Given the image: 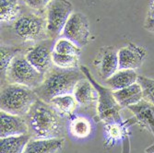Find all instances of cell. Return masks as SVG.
Here are the masks:
<instances>
[{"instance_id": "obj_28", "label": "cell", "mask_w": 154, "mask_h": 153, "mask_svg": "<svg viewBox=\"0 0 154 153\" xmlns=\"http://www.w3.org/2000/svg\"><path fill=\"white\" fill-rule=\"evenodd\" d=\"M148 17L154 18V0H151L149 6V11H148Z\"/></svg>"}, {"instance_id": "obj_16", "label": "cell", "mask_w": 154, "mask_h": 153, "mask_svg": "<svg viewBox=\"0 0 154 153\" xmlns=\"http://www.w3.org/2000/svg\"><path fill=\"white\" fill-rule=\"evenodd\" d=\"M114 96L122 109L128 108L143 100L142 89L137 82L125 89L114 91Z\"/></svg>"}, {"instance_id": "obj_17", "label": "cell", "mask_w": 154, "mask_h": 153, "mask_svg": "<svg viewBox=\"0 0 154 153\" xmlns=\"http://www.w3.org/2000/svg\"><path fill=\"white\" fill-rule=\"evenodd\" d=\"M138 75L132 69H118L109 78L105 80L107 87L114 91L127 88L137 81Z\"/></svg>"}, {"instance_id": "obj_10", "label": "cell", "mask_w": 154, "mask_h": 153, "mask_svg": "<svg viewBox=\"0 0 154 153\" xmlns=\"http://www.w3.org/2000/svg\"><path fill=\"white\" fill-rule=\"evenodd\" d=\"M146 57V50L134 44H128L118 50L119 69H137Z\"/></svg>"}, {"instance_id": "obj_23", "label": "cell", "mask_w": 154, "mask_h": 153, "mask_svg": "<svg viewBox=\"0 0 154 153\" xmlns=\"http://www.w3.org/2000/svg\"><path fill=\"white\" fill-rule=\"evenodd\" d=\"M52 59L54 66L63 69H70V68H78L79 60V57L69 54H57L54 51L52 54Z\"/></svg>"}, {"instance_id": "obj_12", "label": "cell", "mask_w": 154, "mask_h": 153, "mask_svg": "<svg viewBox=\"0 0 154 153\" xmlns=\"http://www.w3.org/2000/svg\"><path fill=\"white\" fill-rule=\"evenodd\" d=\"M0 114H1V122H0L1 137L29 134V128L24 116L8 114L3 111H1Z\"/></svg>"}, {"instance_id": "obj_15", "label": "cell", "mask_w": 154, "mask_h": 153, "mask_svg": "<svg viewBox=\"0 0 154 153\" xmlns=\"http://www.w3.org/2000/svg\"><path fill=\"white\" fill-rule=\"evenodd\" d=\"M65 142V137L50 139H32L28 142L23 153H58Z\"/></svg>"}, {"instance_id": "obj_3", "label": "cell", "mask_w": 154, "mask_h": 153, "mask_svg": "<svg viewBox=\"0 0 154 153\" xmlns=\"http://www.w3.org/2000/svg\"><path fill=\"white\" fill-rule=\"evenodd\" d=\"M0 108L8 114L25 116L39 99L33 89L19 84L5 83L1 87Z\"/></svg>"}, {"instance_id": "obj_8", "label": "cell", "mask_w": 154, "mask_h": 153, "mask_svg": "<svg viewBox=\"0 0 154 153\" xmlns=\"http://www.w3.org/2000/svg\"><path fill=\"white\" fill-rule=\"evenodd\" d=\"M90 22L81 12H73L68 19L59 38L69 40L78 47L86 46L90 40Z\"/></svg>"}, {"instance_id": "obj_27", "label": "cell", "mask_w": 154, "mask_h": 153, "mask_svg": "<svg viewBox=\"0 0 154 153\" xmlns=\"http://www.w3.org/2000/svg\"><path fill=\"white\" fill-rule=\"evenodd\" d=\"M143 27H144V29L147 30L148 32L154 33V18H150V17L147 16Z\"/></svg>"}, {"instance_id": "obj_24", "label": "cell", "mask_w": 154, "mask_h": 153, "mask_svg": "<svg viewBox=\"0 0 154 153\" xmlns=\"http://www.w3.org/2000/svg\"><path fill=\"white\" fill-rule=\"evenodd\" d=\"M54 51L61 54H69V55L79 57V54L81 53V48L78 47L69 40L58 38L55 41Z\"/></svg>"}, {"instance_id": "obj_9", "label": "cell", "mask_w": 154, "mask_h": 153, "mask_svg": "<svg viewBox=\"0 0 154 153\" xmlns=\"http://www.w3.org/2000/svg\"><path fill=\"white\" fill-rule=\"evenodd\" d=\"M55 40L46 39L38 41L36 44L27 50L26 59L29 61L39 72L45 75L54 66L52 54Z\"/></svg>"}, {"instance_id": "obj_25", "label": "cell", "mask_w": 154, "mask_h": 153, "mask_svg": "<svg viewBox=\"0 0 154 153\" xmlns=\"http://www.w3.org/2000/svg\"><path fill=\"white\" fill-rule=\"evenodd\" d=\"M137 82L142 89L143 100L154 105V79L144 76H138Z\"/></svg>"}, {"instance_id": "obj_7", "label": "cell", "mask_w": 154, "mask_h": 153, "mask_svg": "<svg viewBox=\"0 0 154 153\" xmlns=\"http://www.w3.org/2000/svg\"><path fill=\"white\" fill-rule=\"evenodd\" d=\"M13 31L24 41H41L49 39L45 18L34 14L20 16L14 22Z\"/></svg>"}, {"instance_id": "obj_14", "label": "cell", "mask_w": 154, "mask_h": 153, "mask_svg": "<svg viewBox=\"0 0 154 153\" xmlns=\"http://www.w3.org/2000/svg\"><path fill=\"white\" fill-rule=\"evenodd\" d=\"M73 96L78 103L84 107H91L98 101V94L94 86L85 77L80 79L74 89Z\"/></svg>"}, {"instance_id": "obj_21", "label": "cell", "mask_w": 154, "mask_h": 153, "mask_svg": "<svg viewBox=\"0 0 154 153\" xmlns=\"http://www.w3.org/2000/svg\"><path fill=\"white\" fill-rule=\"evenodd\" d=\"M22 51L20 46H11L2 44L0 49L1 58H0V74H1V83L4 84L6 80V74L8 68L10 66L12 60L15 58L18 54H20Z\"/></svg>"}, {"instance_id": "obj_6", "label": "cell", "mask_w": 154, "mask_h": 153, "mask_svg": "<svg viewBox=\"0 0 154 153\" xmlns=\"http://www.w3.org/2000/svg\"><path fill=\"white\" fill-rule=\"evenodd\" d=\"M74 8L68 0H53L45 10L47 34L49 39L59 38L68 19L73 14Z\"/></svg>"}, {"instance_id": "obj_13", "label": "cell", "mask_w": 154, "mask_h": 153, "mask_svg": "<svg viewBox=\"0 0 154 153\" xmlns=\"http://www.w3.org/2000/svg\"><path fill=\"white\" fill-rule=\"evenodd\" d=\"M98 67L103 78L105 80L119 69L118 50L114 46L103 48L98 57Z\"/></svg>"}, {"instance_id": "obj_20", "label": "cell", "mask_w": 154, "mask_h": 153, "mask_svg": "<svg viewBox=\"0 0 154 153\" xmlns=\"http://www.w3.org/2000/svg\"><path fill=\"white\" fill-rule=\"evenodd\" d=\"M19 0H0V20L3 24L15 22L20 17Z\"/></svg>"}, {"instance_id": "obj_5", "label": "cell", "mask_w": 154, "mask_h": 153, "mask_svg": "<svg viewBox=\"0 0 154 153\" xmlns=\"http://www.w3.org/2000/svg\"><path fill=\"white\" fill-rule=\"evenodd\" d=\"M45 75L26 59L25 54H20L12 60L8 68L5 83L19 84L34 90L42 84Z\"/></svg>"}, {"instance_id": "obj_2", "label": "cell", "mask_w": 154, "mask_h": 153, "mask_svg": "<svg viewBox=\"0 0 154 153\" xmlns=\"http://www.w3.org/2000/svg\"><path fill=\"white\" fill-rule=\"evenodd\" d=\"M84 78L85 75L79 68L63 69L53 66L34 91L40 100L49 103L54 97L73 94L77 83Z\"/></svg>"}, {"instance_id": "obj_26", "label": "cell", "mask_w": 154, "mask_h": 153, "mask_svg": "<svg viewBox=\"0 0 154 153\" xmlns=\"http://www.w3.org/2000/svg\"><path fill=\"white\" fill-rule=\"evenodd\" d=\"M53 0H24L25 4L30 8L37 11H43L46 9L49 3Z\"/></svg>"}, {"instance_id": "obj_18", "label": "cell", "mask_w": 154, "mask_h": 153, "mask_svg": "<svg viewBox=\"0 0 154 153\" xmlns=\"http://www.w3.org/2000/svg\"><path fill=\"white\" fill-rule=\"evenodd\" d=\"M31 138L29 134L1 137L0 153H23Z\"/></svg>"}, {"instance_id": "obj_11", "label": "cell", "mask_w": 154, "mask_h": 153, "mask_svg": "<svg viewBox=\"0 0 154 153\" xmlns=\"http://www.w3.org/2000/svg\"><path fill=\"white\" fill-rule=\"evenodd\" d=\"M128 109L133 113L137 124L141 127L149 129L154 136V105L142 100L138 103L129 106ZM146 153H154V143L146 148Z\"/></svg>"}, {"instance_id": "obj_1", "label": "cell", "mask_w": 154, "mask_h": 153, "mask_svg": "<svg viewBox=\"0 0 154 153\" xmlns=\"http://www.w3.org/2000/svg\"><path fill=\"white\" fill-rule=\"evenodd\" d=\"M32 139L62 138L66 134L64 116L49 103L38 99L24 116Z\"/></svg>"}, {"instance_id": "obj_19", "label": "cell", "mask_w": 154, "mask_h": 153, "mask_svg": "<svg viewBox=\"0 0 154 153\" xmlns=\"http://www.w3.org/2000/svg\"><path fill=\"white\" fill-rule=\"evenodd\" d=\"M49 104L60 115L64 117L73 116L74 112L79 105L73 94H66V95L54 97V98H53L49 102Z\"/></svg>"}, {"instance_id": "obj_4", "label": "cell", "mask_w": 154, "mask_h": 153, "mask_svg": "<svg viewBox=\"0 0 154 153\" xmlns=\"http://www.w3.org/2000/svg\"><path fill=\"white\" fill-rule=\"evenodd\" d=\"M80 70L85 75V77L91 81V84L94 86L97 94H98V101H97V122H103L104 124L109 123H123L120 111L121 107L116 102L114 90L108 87L102 86L99 84L91 76L90 70L87 66H80Z\"/></svg>"}, {"instance_id": "obj_22", "label": "cell", "mask_w": 154, "mask_h": 153, "mask_svg": "<svg viewBox=\"0 0 154 153\" xmlns=\"http://www.w3.org/2000/svg\"><path fill=\"white\" fill-rule=\"evenodd\" d=\"M69 131L78 138H85L90 136L91 131V123L82 116H74L69 124Z\"/></svg>"}]
</instances>
